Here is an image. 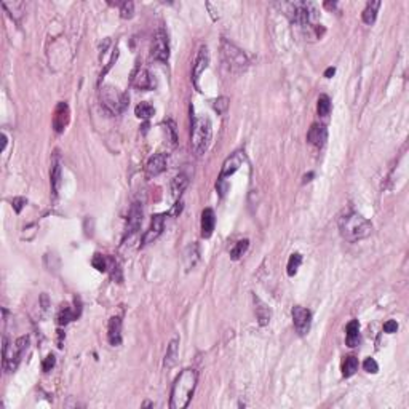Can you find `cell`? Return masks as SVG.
I'll list each match as a JSON object with an SVG mask.
<instances>
[{
	"mask_svg": "<svg viewBox=\"0 0 409 409\" xmlns=\"http://www.w3.org/2000/svg\"><path fill=\"white\" fill-rule=\"evenodd\" d=\"M197 371L195 369H184L181 373L171 389L170 408L171 409H184L191 401L195 385H197Z\"/></svg>",
	"mask_w": 409,
	"mask_h": 409,
	"instance_id": "cell-1",
	"label": "cell"
},
{
	"mask_svg": "<svg viewBox=\"0 0 409 409\" xmlns=\"http://www.w3.org/2000/svg\"><path fill=\"white\" fill-rule=\"evenodd\" d=\"M339 230H341L342 238H345L350 243H355L358 240L368 238L373 232V225L361 214L350 211V213L341 216Z\"/></svg>",
	"mask_w": 409,
	"mask_h": 409,
	"instance_id": "cell-2",
	"label": "cell"
},
{
	"mask_svg": "<svg viewBox=\"0 0 409 409\" xmlns=\"http://www.w3.org/2000/svg\"><path fill=\"white\" fill-rule=\"evenodd\" d=\"M213 136V127L208 117H197L192 123V151L195 155H203L211 143Z\"/></svg>",
	"mask_w": 409,
	"mask_h": 409,
	"instance_id": "cell-3",
	"label": "cell"
},
{
	"mask_svg": "<svg viewBox=\"0 0 409 409\" xmlns=\"http://www.w3.org/2000/svg\"><path fill=\"white\" fill-rule=\"evenodd\" d=\"M221 56H222L224 66L233 74H241L243 70L248 69L249 61L246 58V54L243 53L238 46H235L229 40H225V38L221 43Z\"/></svg>",
	"mask_w": 409,
	"mask_h": 409,
	"instance_id": "cell-4",
	"label": "cell"
},
{
	"mask_svg": "<svg viewBox=\"0 0 409 409\" xmlns=\"http://www.w3.org/2000/svg\"><path fill=\"white\" fill-rule=\"evenodd\" d=\"M27 344H29V339L26 336L19 337V339L14 342V345H10L8 341L3 339V368L6 371H14V369H16L21 357L24 355Z\"/></svg>",
	"mask_w": 409,
	"mask_h": 409,
	"instance_id": "cell-5",
	"label": "cell"
},
{
	"mask_svg": "<svg viewBox=\"0 0 409 409\" xmlns=\"http://www.w3.org/2000/svg\"><path fill=\"white\" fill-rule=\"evenodd\" d=\"M101 101L104 102V106L112 114H120L128 104V96L125 93L119 91V88H114V86L107 85L104 88H101Z\"/></svg>",
	"mask_w": 409,
	"mask_h": 409,
	"instance_id": "cell-6",
	"label": "cell"
},
{
	"mask_svg": "<svg viewBox=\"0 0 409 409\" xmlns=\"http://www.w3.org/2000/svg\"><path fill=\"white\" fill-rule=\"evenodd\" d=\"M151 54L152 58L160 61V62H167L170 59V42H168V34L165 29H159L157 34L152 40V46H151Z\"/></svg>",
	"mask_w": 409,
	"mask_h": 409,
	"instance_id": "cell-7",
	"label": "cell"
},
{
	"mask_svg": "<svg viewBox=\"0 0 409 409\" xmlns=\"http://www.w3.org/2000/svg\"><path fill=\"white\" fill-rule=\"evenodd\" d=\"M293 321H294V328L299 336H305L309 334L310 331V325H312V313L310 310L304 309L301 305H296L293 309Z\"/></svg>",
	"mask_w": 409,
	"mask_h": 409,
	"instance_id": "cell-8",
	"label": "cell"
},
{
	"mask_svg": "<svg viewBox=\"0 0 409 409\" xmlns=\"http://www.w3.org/2000/svg\"><path fill=\"white\" fill-rule=\"evenodd\" d=\"M143 216H144L143 203L133 202L131 208L128 211V221H127V232H125V237H131V235H135L139 230L141 224H143Z\"/></svg>",
	"mask_w": 409,
	"mask_h": 409,
	"instance_id": "cell-9",
	"label": "cell"
},
{
	"mask_svg": "<svg viewBox=\"0 0 409 409\" xmlns=\"http://www.w3.org/2000/svg\"><path fill=\"white\" fill-rule=\"evenodd\" d=\"M167 163H168V155L167 154H155V155H152L151 159L147 160V163H146V175H147V178L159 176L160 173H163L165 170H167Z\"/></svg>",
	"mask_w": 409,
	"mask_h": 409,
	"instance_id": "cell-10",
	"label": "cell"
},
{
	"mask_svg": "<svg viewBox=\"0 0 409 409\" xmlns=\"http://www.w3.org/2000/svg\"><path fill=\"white\" fill-rule=\"evenodd\" d=\"M208 64H209V51H208L206 46L202 45L199 53H197L195 64H194V72H192V78H194L195 86H199V78L204 72V69L208 67Z\"/></svg>",
	"mask_w": 409,
	"mask_h": 409,
	"instance_id": "cell-11",
	"label": "cell"
},
{
	"mask_svg": "<svg viewBox=\"0 0 409 409\" xmlns=\"http://www.w3.org/2000/svg\"><path fill=\"white\" fill-rule=\"evenodd\" d=\"M69 106L66 104V102H59V104L56 106V109H54V115H53V128L56 133H62L64 131V128L67 127V123H69Z\"/></svg>",
	"mask_w": 409,
	"mask_h": 409,
	"instance_id": "cell-12",
	"label": "cell"
},
{
	"mask_svg": "<svg viewBox=\"0 0 409 409\" xmlns=\"http://www.w3.org/2000/svg\"><path fill=\"white\" fill-rule=\"evenodd\" d=\"M326 139H328V130L325 125L313 123L309 133H307V141L315 147H323L326 144Z\"/></svg>",
	"mask_w": 409,
	"mask_h": 409,
	"instance_id": "cell-13",
	"label": "cell"
},
{
	"mask_svg": "<svg viewBox=\"0 0 409 409\" xmlns=\"http://www.w3.org/2000/svg\"><path fill=\"white\" fill-rule=\"evenodd\" d=\"M131 85L135 86L136 90L147 91V90H152L155 86V80H154V77L151 75V72H149L147 69H138L136 74L133 75Z\"/></svg>",
	"mask_w": 409,
	"mask_h": 409,
	"instance_id": "cell-14",
	"label": "cell"
},
{
	"mask_svg": "<svg viewBox=\"0 0 409 409\" xmlns=\"http://www.w3.org/2000/svg\"><path fill=\"white\" fill-rule=\"evenodd\" d=\"M243 160H245V155L241 152H235L233 155H230L229 159H227L222 165V170H221V175H219V179L225 181V178H230L235 171H238V168L241 167Z\"/></svg>",
	"mask_w": 409,
	"mask_h": 409,
	"instance_id": "cell-15",
	"label": "cell"
},
{
	"mask_svg": "<svg viewBox=\"0 0 409 409\" xmlns=\"http://www.w3.org/2000/svg\"><path fill=\"white\" fill-rule=\"evenodd\" d=\"M163 222H165L163 214H155L152 217L151 227H149V230L146 232L144 238H143V245H147V243H151L155 238H159V235L163 232Z\"/></svg>",
	"mask_w": 409,
	"mask_h": 409,
	"instance_id": "cell-16",
	"label": "cell"
},
{
	"mask_svg": "<svg viewBox=\"0 0 409 409\" xmlns=\"http://www.w3.org/2000/svg\"><path fill=\"white\" fill-rule=\"evenodd\" d=\"M107 341L111 345L117 347L122 344V320L119 317H112L107 328Z\"/></svg>",
	"mask_w": 409,
	"mask_h": 409,
	"instance_id": "cell-17",
	"label": "cell"
},
{
	"mask_svg": "<svg viewBox=\"0 0 409 409\" xmlns=\"http://www.w3.org/2000/svg\"><path fill=\"white\" fill-rule=\"evenodd\" d=\"M214 224H216V216L214 211L211 208H204L202 213V237L209 238L214 232Z\"/></svg>",
	"mask_w": 409,
	"mask_h": 409,
	"instance_id": "cell-18",
	"label": "cell"
},
{
	"mask_svg": "<svg viewBox=\"0 0 409 409\" xmlns=\"http://www.w3.org/2000/svg\"><path fill=\"white\" fill-rule=\"evenodd\" d=\"M254 312H256L257 321H259V325L261 326H265L270 321V317H272L270 309L257 296H254Z\"/></svg>",
	"mask_w": 409,
	"mask_h": 409,
	"instance_id": "cell-19",
	"label": "cell"
},
{
	"mask_svg": "<svg viewBox=\"0 0 409 409\" xmlns=\"http://www.w3.org/2000/svg\"><path fill=\"white\" fill-rule=\"evenodd\" d=\"M345 342L349 347H357L360 342V323L358 320H352L345 328Z\"/></svg>",
	"mask_w": 409,
	"mask_h": 409,
	"instance_id": "cell-20",
	"label": "cell"
},
{
	"mask_svg": "<svg viewBox=\"0 0 409 409\" xmlns=\"http://www.w3.org/2000/svg\"><path fill=\"white\" fill-rule=\"evenodd\" d=\"M61 186V160L58 155H54L53 165H51V189L53 194L56 195Z\"/></svg>",
	"mask_w": 409,
	"mask_h": 409,
	"instance_id": "cell-21",
	"label": "cell"
},
{
	"mask_svg": "<svg viewBox=\"0 0 409 409\" xmlns=\"http://www.w3.org/2000/svg\"><path fill=\"white\" fill-rule=\"evenodd\" d=\"M178 339H173L168 345V349H167V355H165V369H171L173 366L176 365V361H178Z\"/></svg>",
	"mask_w": 409,
	"mask_h": 409,
	"instance_id": "cell-22",
	"label": "cell"
},
{
	"mask_svg": "<svg viewBox=\"0 0 409 409\" xmlns=\"http://www.w3.org/2000/svg\"><path fill=\"white\" fill-rule=\"evenodd\" d=\"M379 6H381V2L379 0H373V2H368L366 5V8L363 10V21L366 22V24H373V22L376 21L377 18V10H379Z\"/></svg>",
	"mask_w": 409,
	"mask_h": 409,
	"instance_id": "cell-23",
	"label": "cell"
},
{
	"mask_svg": "<svg viewBox=\"0 0 409 409\" xmlns=\"http://www.w3.org/2000/svg\"><path fill=\"white\" fill-rule=\"evenodd\" d=\"M187 184H189V179H187L184 175L176 176L175 179L171 181V195L175 197V199L181 197V194H183V192L186 191Z\"/></svg>",
	"mask_w": 409,
	"mask_h": 409,
	"instance_id": "cell-24",
	"label": "cell"
},
{
	"mask_svg": "<svg viewBox=\"0 0 409 409\" xmlns=\"http://www.w3.org/2000/svg\"><path fill=\"white\" fill-rule=\"evenodd\" d=\"M357 369H358L357 357L349 355V357L344 358V361H342V376L344 377H352L353 374L357 373Z\"/></svg>",
	"mask_w": 409,
	"mask_h": 409,
	"instance_id": "cell-25",
	"label": "cell"
},
{
	"mask_svg": "<svg viewBox=\"0 0 409 409\" xmlns=\"http://www.w3.org/2000/svg\"><path fill=\"white\" fill-rule=\"evenodd\" d=\"M135 114H136L138 119H141V120H149L155 114V109L151 104H147V102H141V104L136 106Z\"/></svg>",
	"mask_w": 409,
	"mask_h": 409,
	"instance_id": "cell-26",
	"label": "cell"
},
{
	"mask_svg": "<svg viewBox=\"0 0 409 409\" xmlns=\"http://www.w3.org/2000/svg\"><path fill=\"white\" fill-rule=\"evenodd\" d=\"M317 112L320 117H328L331 112V99H329L328 94H321L317 102Z\"/></svg>",
	"mask_w": 409,
	"mask_h": 409,
	"instance_id": "cell-27",
	"label": "cell"
},
{
	"mask_svg": "<svg viewBox=\"0 0 409 409\" xmlns=\"http://www.w3.org/2000/svg\"><path fill=\"white\" fill-rule=\"evenodd\" d=\"M249 248V241L248 240H240L235 243V246L230 249V257L233 259V261H238V259L246 253Z\"/></svg>",
	"mask_w": 409,
	"mask_h": 409,
	"instance_id": "cell-28",
	"label": "cell"
},
{
	"mask_svg": "<svg viewBox=\"0 0 409 409\" xmlns=\"http://www.w3.org/2000/svg\"><path fill=\"white\" fill-rule=\"evenodd\" d=\"M3 6L10 11V14L16 21L19 19V14L24 13V8H26L24 2H3Z\"/></svg>",
	"mask_w": 409,
	"mask_h": 409,
	"instance_id": "cell-29",
	"label": "cell"
},
{
	"mask_svg": "<svg viewBox=\"0 0 409 409\" xmlns=\"http://www.w3.org/2000/svg\"><path fill=\"white\" fill-rule=\"evenodd\" d=\"M302 262V256L299 254V253H293L289 256V261H288V267H286V273L289 275V277H294V275L297 273V269H299V265H301Z\"/></svg>",
	"mask_w": 409,
	"mask_h": 409,
	"instance_id": "cell-30",
	"label": "cell"
},
{
	"mask_svg": "<svg viewBox=\"0 0 409 409\" xmlns=\"http://www.w3.org/2000/svg\"><path fill=\"white\" fill-rule=\"evenodd\" d=\"M75 317H77V313L70 310L67 305H64V307H62V309L59 310V313H58V325H59V326H66V325L69 323V321H72Z\"/></svg>",
	"mask_w": 409,
	"mask_h": 409,
	"instance_id": "cell-31",
	"label": "cell"
},
{
	"mask_svg": "<svg viewBox=\"0 0 409 409\" xmlns=\"http://www.w3.org/2000/svg\"><path fill=\"white\" fill-rule=\"evenodd\" d=\"M135 13V3L133 2H122L120 3V16L123 19H128Z\"/></svg>",
	"mask_w": 409,
	"mask_h": 409,
	"instance_id": "cell-32",
	"label": "cell"
},
{
	"mask_svg": "<svg viewBox=\"0 0 409 409\" xmlns=\"http://www.w3.org/2000/svg\"><path fill=\"white\" fill-rule=\"evenodd\" d=\"M91 264H93L94 269L99 270V272H106L107 270V259L104 256H101V254H94Z\"/></svg>",
	"mask_w": 409,
	"mask_h": 409,
	"instance_id": "cell-33",
	"label": "cell"
},
{
	"mask_svg": "<svg viewBox=\"0 0 409 409\" xmlns=\"http://www.w3.org/2000/svg\"><path fill=\"white\" fill-rule=\"evenodd\" d=\"M363 369L369 374H377V371H379V365L376 363L374 358H366L363 361Z\"/></svg>",
	"mask_w": 409,
	"mask_h": 409,
	"instance_id": "cell-34",
	"label": "cell"
},
{
	"mask_svg": "<svg viewBox=\"0 0 409 409\" xmlns=\"http://www.w3.org/2000/svg\"><path fill=\"white\" fill-rule=\"evenodd\" d=\"M214 111L217 112V114H224L225 111H227V107H229V99L227 98H224V96H221V98H217L216 101H214Z\"/></svg>",
	"mask_w": 409,
	"mask_h": 409,
	"instance_id": "cell-35",
	"label": "cell"
},
{
	"mask_svg": "<svg viewBox=\"0 0 409 409\" xmlns=\"http://www.w3.org/2000/svg\"><path fill=\"white\" fill-rule=\"evenodd\" d=\"M384 331L387 333V334H393V333H397L398 331V323L395 320H389V321H385L384 323Z\"/></svg>",
	"mask_w": 409,
	"mask_h": 409,
	"instance_id": "cell-36",
	"label": "cell"
},
{
	"mask_svg": "<svg viewBox=\"0 0 409 409\" xmlns=\"http://www.w3.org/2000/svg\"><path fill=\"white\" fill-rule=\"evenodd\" d=\"M26 203H27L26 199H22V197H16V199H13V209L16 211V213H21Z\"/></svg>",
	"mask_w": 409,
	"mask_h": 409,
	"instance_id": "cell-37",
	"label": "cell"
},
{
	"mask_svg": "<svg viewBox=\"0 0 409 409\" xmlns=\"http://www.w3.org/2000/svg\"><path fill=\"white\" fill-rule=\"evenodd\" d=\"M54 366V357L53 355H48L46 357L45 360H43V365H42V368H43V371L45 373H48V371H51V368Z\"/></svg>",
	"mask_w": 409,
	"mask_h": 409,
	"instance_id": "cell-38",
	"label": "cell"
},
{
	"mask_svg": "<svg viewBox=\"0 0 409 409\" xmlns=\"http://www.w3.org/2000/svg\"><path fill=\"white\" fill-rule=\"evenodd\" d=\"M40 305H42L43 312L48 310V307H50V301H48V296H46V294H42V296H40Z\"/></svg>",
	"mask_w": 409,
	"mask_h": 409,
	"instance_id": "cell-39",
	"label": "cell"
},
{
	"mask_svg": "<svg viewBox=\"0 0 409 409\" xmlns=\"http://www.w3.org/2000/svg\"><path fill=\"white\" fill-rule=\"evenodd\" d=\"M181 211H183V202H179V203H176L175 204V208H173V211H171V214L173 216H178Z\"/></svg>",
	"mask_w": 409,
	"mask_h": 409,
	"instance_id": "cell-40",
	"label": "cell"
},
{
	"mask_svg": "<svg viewBox=\"0 0 409 409\" xmlns=\"http://www.w3.org/2000/svg\"><path fill=\"white\" fill-rule=\"evenodd\" d=\"M334 74H336V69H334V67H329V69H326V72H325V77L331 78V77H333Z\"/></svg>",
	"mask_w": 409,
	"mask_h": 409,
	"instance_id": "cell-41",
	"label": "cell"
},
{
	"mask_svg": "<svg viewBox=\"0 0 409 409\" xmlns=\"http://www.w3.org/2000/svg\"><path fill=\"white\" fill-rule=\"evenodd\" d=\"M312 178H313V173H309V175H305V176H304V183H309V181H312Z\"/></svg>",
	"mask_w": 409,
	"mask_h": 409,
	"instance_id": "cell-42",
	"label": "cell"
}]
</instances>
